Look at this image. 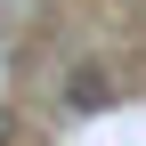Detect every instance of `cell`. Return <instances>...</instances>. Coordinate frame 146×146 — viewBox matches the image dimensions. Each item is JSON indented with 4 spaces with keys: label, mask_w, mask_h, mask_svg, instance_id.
I'll return each instance as SVG.
<instances>
[{
    "label": "cell",
    "mask_w": 146,
    "mask_h": 146,
    "mask_svg": "<svg viewBox=\"0 0 146 146\" xmlns=\"http://www.w3.org/2000/svg\"><path fill=\"white\" fill-rule=\"evenodd\" d=\"M8 138H16V114H8V106H0V146H8Z\"/></svg>",
    "instance_id": "obj_2"
},
{
    "label": "cell",
    "mask_w": 146,
    "mask_h": 146,
    "mask_svg": "<svg viewBox=\"0 0 146 146\" xmlns=\"http://www.w3.org/2000/svg\"><path fill=\"white\" fill-rule=\"evenodd\" d=\"M65 106L73 114H106V106H114V81H106L98 65H73L65 73Z\"/></svg>",
    "instance_id": "obj_1"
}]
</instances>
